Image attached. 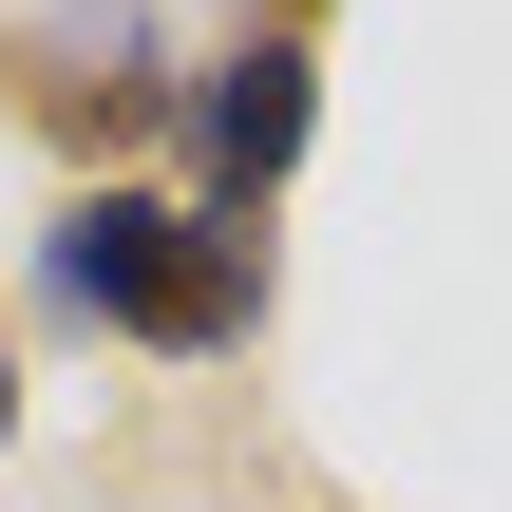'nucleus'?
Wrapping results in <instances>:
<instances>
[{
    "instance_id": "1",
    "label": "nucleus",
    "mask_w": 512,
    "mask_h": 512,
    "mask_svg": "<svg viewBox=\"0 0 512 512\" xmlns=\"http://www.w3.org/2000/svg\"><path fill=\"white\" fill-rule=\"evenodd\" d=\"M38 304L57 323H114V342H152V361H228L247 323H266V247L228 228V209H171V190H57V228H38Z\"/></svg>"
},
{
    "instance_id": "2",
    "label": "nucleus",
    "mask_w": 512,
    "mask_h": 512,
    "mask_svg": "<svg viewBox=\"0 0 512 512\" xmlns=\"http://www.w3.org/2000/svg\"><path fill=\"white\" fill-rule=\"evenodd\" d=\"M171 95H190V57L152 38V0H38L0 38V114L38 152H76V190H114V152H152Z\"/></svg>"
},
{
    "instance_id": "3",
    "label": "nucleus",
    "mask_w": 512,
    "mask_h": 512,
    "mask_svg": "<svg viewBox=\"0 0 512 512\" xmlns=\"http://www.w3.org/2000/svg\"><path fill=\"white\" fill-rule=\"evenodd\" d=\"M171 133H190V171H209V209L247 228L285 171H304V133H323V57L304 38H228V57H190V95H171Z\"/></svg>"
},
{
    "instance_id": "4",
    "label": "nucleus",
    "mask_w": 512,
    "mask_h": 512,
    "mask_svg": "<svg viewBox=\"0 0 512 512\" xmlns=\"http://www.w3.org/2000/svg\"><path fill=\"white\" fill-rule=\"evenodd\" d=\"M0 437H19V342H0Z\"/></svg>"
},
{
    "instance_id": "5",
    "label": "nucleus",
    "mask_w": 512,
    "mask_h": 512,
    "mask_svg": "<svg viewBox=\"0 0 512 512\" xmlns=\"http://www.w3.org/2000/svg\"><path fill=\"white\" fill-rule=\"evenodd\" d=\"M304 19H323V0H266V38H304Z\"/></svg>"
}]
</instances>
